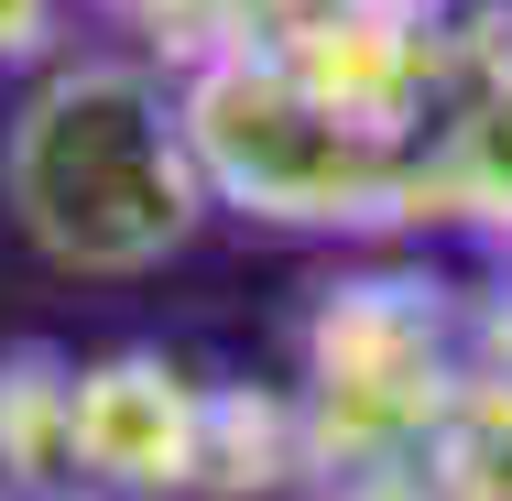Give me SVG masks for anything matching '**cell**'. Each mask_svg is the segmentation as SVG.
I'll return each instance as SVG.
<instances>
[{
    "label": "cell",
    "mask_w": 512,
    "mask_h": 501,
    "mask_svg": "<svg viewBox=\"0 0 512 501\" xmlns=\"http://www.w3.org/2000/svg\"><path fill=\"white\" fill-rule=\"evenodd\" d=\"M458 11H360L186 77L207 197L273 229H414Z\"/></svg>",
    "instance_id": "cell-1"
},
{
    "label": "cell",
    "mask_w": 512,
    "mask_h": 501,
    "mask_svg": "<svg viewBox=\"0 0 512 501\" xmlns=\"http://www.w3.org/2000/svg\"><path fill=\"white\" fill-rule=\"evenodd\" d=\"M0 197L22 240L66 273H153L197 240L207 164L186 131V77L142 55H66L33 77L0 142Z\"/></svg>",
    "instance_id": "cell-2"
},
{
    "label": "cell",
    "mask_w": 512,
    "mask_h": 501,
    "mask_svg": "<svg viewBox=\"0 0 512 501\" xmlns=\"http://www.w3.org/2000/svg\"><path fill=\"white\" fill-rule=\"evenodd\" d=\"M207 436L218 382L175 371L164 349H109L77 360V458L120 501H207Z\"/></svg>",
    "instance_id": "cell-3"
},
{
    "label": "cell",
    "mask_w": 512,
    "mask_h": 501,
    "mask_svg": "<svg viewBox=\"0 0 512 501\" xmlns=\"http://www.w3.org/2000/svg\"><path fill=\"white\" fill-rule=\"evenodd\" d=\"M109 22H131L153 44L164 77H197V66H229V55H262V44H295L316 22H360V11H458V0H99Z\"/></svg>",
    "instance_id": "cell-4"
},
{
    "label": "cell",
    "mask_w": 512,
    "mask_h": 501,
    "mask_svg": "<svg viewBox=\"0 0 512 501\" xmlns=\"http://www.w3.org/2000/svg\"><path fill=\"white\" fill-rule=\"evenodd\" d=\"M77 360L55 349H0V501L77 491Z\"/></svg>",
    "instance_id": "cell-5"
},
{
    "label": "cell",
    "mask_w": 512,
    "mask_h": 501,
    "mask_svg": "<svg viewBox=\"0 0 512 501\" xmlns=\"http://www.w3.org/2000/svg\"><path fill=\"white\" fill-rule=\"evenodd\" d=\"M55 22H66V0H0V66L44 55V44H55Z\"/></svg>",
    "instance_id": "cell-6"
},
{
    "label": "cell",
    "mask_w": 512,
    "mask_h": 501,
    "mask_svg": "<svg viewBox=\"0 0 512 501\" xmlns=\"http://www.w3.org/2000/svg\"><path fill=\"white\" fill-rule=\"evenodd\" d=\"M44 501H120V491H99V480H77V491H44Z\"/></svg>",
    "instance_id": "cell-7"
}]
</instances>
